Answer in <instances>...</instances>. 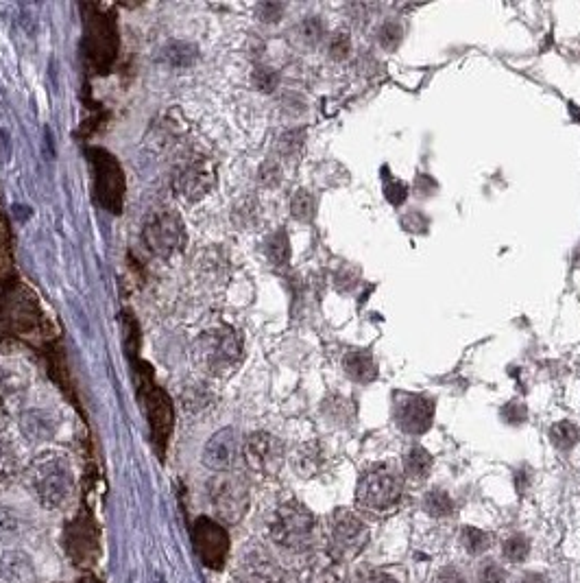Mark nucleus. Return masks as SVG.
<instances>
[{
    "instance_id": "f257e3e1",
    "label": "nucleus",
    "mask_w": 580,
    "mask_h": 583,
    "mask_svg": "<svg viewBox=\"0 0 580 583\" xmlns=\"http://www.w3.org/2000/svg\"><path fill=\"white\" fill-rule=\"evenodd\" d=\"M27 485L44 509H59L70 501L75 477L66 457L57 452H42L29 463Z\"/></svg>"
},
{
    "instance_id": "f03ea898",
    "label": "nucleus",
    "mask_w": 580,
    "mask_h": 583,
    "mask_svg": "<svg viewBox=\"0 0 580 583\" xmlns=\"http://www.w3.org/2000/svg\"><path fill=\"white\" fill-rule=\"evenodd\" d=\"M190 354L203 374L227 378L243 363V339L232 328H210L195 339Z\"/></svg>"
},
{
    "instance_id": "7ed1b4c3",
    "label": "nucleus",
    "mask_w": 580,
    "mask_h": 583,
    "mask_svg": "<svg viewBox=\"0 0 580 583\" xmlns=\"http://www.w3.org/2000/svg\"><path fill=\"white\" fill-rule=\"evenodd\" d=\"M271 540L286 551H306L314 538L312 511L297 501H288L275 509L269 522Z\"/></svg>"
},
{
    "instance_id": "20e7f679",
    "label": "nucleus",
    "mask_w": 580,
    "mask_h": 583,
    "mask_svg": "<svg viewBox=\"0 0 580 583\" xmlns=\"http://www.w3.org/2000/svg\"><path fill=\"white\" fill-rule=\"evenodd\" d=\"M356 501L371 514H389L402 501V481L386 466H373L358 481Z\"/></svg>"
},
{
    "instance_id": "39448f33",
    "label": "nucleus",
    "mask_w": 580,
    "mask_h": 583,
    "mask_svg": "<svg viewBox=\"0 0 580 583\" xmlns=\"http://www.w3.org/2000/svg\"><path fill=\"white\" fill-rule=\"evenodd\" d=\"M208 501L221 525H236L249 509V485L234 472H223L208 485Z\"/></svg>"
},
{
    "instance_id": "423d86ee",
    "label": "nucleus",
    "mask_w": 580,
    "mask_h": 583,
    "mask_svg": "<svg viewBox=\"0 0 580 583\" xmlns=\"http://www.w3.org/2000/svg\"><path fill=\"white\" fill-rule=\"evenodd\" d=\"M142 239L155 256L173 258L186 249V225L177 212L160 208L153 210L142 228Z\"/></svg>"
},
{
    "instance_id": "0eeeda50",
    "label": "nucleus",
    "mask_w": 580,
    "mask_h": 583,
    "mask_svg": "<svg viewBox=\"0 0 580 583\" xmlns=\"http://www.w3.org/2000/svg\"><path fill=\"white\" fill-rule=\"evenodd\" d=\"M369 544V529L354 511L336 509L328 520V546L334 559H354Z\"/></svg>"
},
{
    "instance_id": "6e6552de",
    "label": "nucleus",
    "mask_w": 580,
    "mask_h": 583,
    "mask_svg": "<svg viewBox=\"0 0 580 583\" xmlns=\"http://www.w3.org/2000/svg\"><path fill=\"white\" fill-rule=\"evenodd\" d=\"M243 459L251 472L271 479L284 466V444L271 433H251L243 442Z\"/></svg>"
},
{
    "instance_id": "1a4fd4ad",
    "label": "nucleus",
    "mask_w": 580,
    "mask_h": 583,
    "mask_svg": "<svg viewBox=\"0 0 580 583\" xmlns=\"http://www.w3.org/2000/svg\"><path fill=\"white\" fill-rule=\"evenodd\" d=\"M214 186H216V169L208 158L188 160L181 166H177V171L173 175L175 193L181 199L190 201V204L208 197Z\"/></svg>"
},
{
    "instance_id": "9d476101",
    "label": "nucleus",
    "mask_w": 580,
    "mask_h": 583,
    "mask_svg": "<svg viewBox=\"0 0 580 583\" xmlns=\"http://www.w3.org/2000/svg\"><path fill=\"white\" fill-rule=\"evenodd\" d=\"M192 542L205 566L214 570L223 568L229 553V535L221 522L212 518H199L192 527Z\"/></svg>"
},
{
    "instance_id": "9b49d317",
    "label": "nucleus",
    "mask_w": 580,
    "mask_h": 583,
    "mask_svg": "<svg viewBox=\"0 0 580 583\" xmlns=\"http://www.w3.org/2000/svg\"><path fill=\"white\" fill-rule=\"evenodd\" d=\"M240 457H243V439H240L238 431L236 428H221L205 444L201 461L205 468H210L216 474H223L232 472Z\"/></svg>"
},
{
    "instance_id": "f8f14e48",
    "label": "nucleus",
    "mask_w": 580,
    "mask_h": 583,
    "mask_svg": "<svg viewBox=\"0 0 580 583\" xmlns=\"http://www.w3.org/2000/svg\"><path fill=\"white\" fill-rule=\"evenodd\" d=\"M434 418V402L417 394H400L395 398V422L404 433H426Z\"/></svg>"
},
{
    "instance_id": "ddd939ff",
    "label": "nucleus",
    "mask_w": 580,
    "mask_h": 583,
    "mask_svg": "<svg viewBox=\"0 0 580 583\" xmlns=\"http://www.w3.org/2000/svg\"><path fill=\"white\" fill-rule=\"evenodd\" d=\"M240 581L243 583H284V570L262 549H249L240 559Z\"/></svg>"
},
{
    "instance_id": "4468645a",
    "label": "nucleus",
    "mask_w": 580,
    "mask_h": 583,
    "mask_svg": "<svg viewBox=\"0 0 580 583\" xmlns=\"http://www.w3.org/2000/svg\"><path fill=\"white\" fill-rule=\"evenodd\" d=\"M27 385L18 372L7 365H0V424L9 422L22 409Z\"/></svg>"
},
{
    "instance_id": "2eb2a0df",
    "label": "nucleus",
    "mask_w": 580,
    "mask_h": 583,
    "mask_svg": "<svg viewBox=\"0 0 580 583\" xmlns=\"http://www.w3.org/2000/svg\"><path fill=\"white\" fill-rule=\"evenodd\" d=\"M0 579L5 583H38V570L29 553L9 549L0 555Z\"/></svg>"
},
{
    "instance_id": "dca6fc26",
    "label": "nucleus",
    "mask_w": 580,
    "mask_h": 583,
    "mask_svg": "<svg viewBox=\"0 0 580 583\" xmlns=\"http://www.w3.org/2000/svg\"><path fill=\"white\" fill-rule=\"evenodd\" d=\"M20 433L29 439V442H48L57 433V420L53 413L44 409H31L20 413L18 418Z\"/></svg>"
},
{
    "instance_id": "f3484780",
    "label": "nucleus",
    "mask_w": 580,
    "mask_h": 583,
    "mask_svg": "<svg viewBox=\"0 0 580 583\" xmlns=\"http://www.w3.org/2000/svg\"><path fill=\"white\" fill-rule=\"evenodd\" d=\"M345 374L354 380V383L360 385H369L371 380H376L378 376V367L373 356L365 350H354L345 356Z\"/></svg>"
},
{
    "instance_id": "a211bd4d",
    "label": "nucleus",
    "mask_w": 580,
    "mask_h": 583,
    "mask_svg": "<svg viewBox=\"0 0 580 583\" xmlns=\"http://www.w3.org/2000/svg\"><path fill=\"white\" fill-rule=\"evenodd\" d=\"M323 450L319 444H306L297 448L295 457H293V468L301 474V477H314L321 468H323Z\"/></svg>"
},
{
    "instance_id": "6ab92c4d",
    "label": "nucleus",
    "mask_w": 580,
    "mask_h": 583,
    "mask_svg": "<svg viewBox=\"0 0 580 583\" xmlns=\"http://www.w3.org/2000/svg\"><path fill=\"white\" fill-rule=\"evenodd\" d=\"M20 474V461L18 452L9 442L0 439V487L14 483Z\"/></svg>"
},
{
    "instance_id": "aec40b11",
    "label": "nucleus",
    "mask_w": 580,
    "mask_h": 583,
    "mask_svg": "<svg viewBox=\"0 0 580 583\" xmlns=\"http://www.w3.org/2000/svg\"><path fill=\"white\" fill-rule=\"evenodd\" d=\"M404 470L410 479H424L428 477V472L432 470V457L430 452L421 446H415L408 450V455L404 457Z\"/></svg>"
},
{
    "instance_id": "412c9836",
    "label": "nucleus",
    "mask_w": 580,
    "mask_h": 583,
    "mask_svg": "<svg viewBox=\"0 0 580 583\" xmlns=\"http://www.w3.org/2000/svg\"><path fill=\"white\" fill-rule=\"evenodd\" d=\"M295 38L301 46H306V49H312V46H317L323 38V22L319 18H306L304 22H299L297 29H295Z\"/></svg>"
},
{
    "instance_id": "4be33fe9",
    "label": "nucleus",
    "mask_w": 580,
    "mask_h": 583,
    "mask_svg": "<svg viewBox=\"0 0 580 583\" xmlns=\"http://www.w3.org/2000/svg\"><path fill=\"white\" fill-rule=\"evenodd\" d=\"M550 439L552 444L557 446L559 450H570L578 444L580 439V431L576 428V424L572 422H559L550 428Z\"/></svg>"
},
{
    "instance_id": "5701e85b",
    "label": "nucleus",
    "mask_w": 580,
    "mask_h": 583,
    "mask_svg": "<svg viewBox=\"0 0 580 583\" xmlns=\"http://www.w3.org/2000/svg\"><path fill=\"white\" fill-rule=\"evenodd\" d=\"M164 59L175 68H186L197 59V49L192 44H186V42H173L164 51Z\"/></svg>"
},
{
    "instance_id": "b1692460",
    "label": "nucleus",
    "mask_w": 580,
    "mask_h": 583,
    "mask_svg": "<svg viewBox=\"0 0 580 583\" xmlns=\"http://www.w3.org/2000/svg\"><path fill=\"white\" fill-rule=\"evenodd\" d=\"M267 258L275 267H282L288 263L290 258V245H288V234L284 230L275 232L271 239L267 241Z\"/></svg>"
},
{
    "instance_id": "393cba45",
    "label": "nucleus",
    "mask_w": 580,
    "mask_h": 583,
    "mask_svg": "<svg viewBox=\"0 0 580 583\" xmlns=\"http://www.w3.org/2000/svg\"><path fill=\"white\" fill-rule=\"evenodd\" d=\"M290 212L293 217L301 223H308L314 217V197L308 193V190H297L290 199Z\"/></svg>"
},
{
    "instance_id": "a878e982",
    "label": "nucleus",
    "mask_w": 580,
    "mask_h": 583,
    "mask_svg": "<svg viewBox=\"0 0 580 583\" xmlns=\"http://www.w3.org/2000/svg\"><path fill=\"white\" fill-rule=\"evenodd\" d=\"M424 507L430 516H450L454 511V501L441 490H432L424 498Z\"/></svg>"
},
{
    "instance_id": "bb28decb",
    "label": "nucleus",
    "mask_w": 580,
    "mask_h": 583,
    "mask_svg": "<svg viewBox=\"0 0 580 583\" xmlns=\"http://www.w3.org/2000/svg\"><path fill=\"white\" fill-rule=\"evenodd\" d=\"M489 533H485L482 529H474V527H467L463 531V544H465V549L471 553V555H478V553H485L489 549Z\"/></svg>"
},
{
    "instance_id": "cd10ccee",
    "label": "nucleus",
    "mask_w": 580,
    "mask_h": 583,
    "mask_svg": "<svg viewBox=\"0 0 580 583\" xmlns=\"http://www.w3.org/2000/svg\"><path fill=\"white\" fill-rule=\"evenodd\" d=\"M528 551H530V546H528L526 538H522V535H515V538L504 542V557L511 559V562H515V564H522L524 559L528 557Z\"/></svg>"
},
{
    "instance_id": "c85d7f7f",
    "label": "nucleus",
    "mask_w": 580,
    "mask_h": 583,
    "mask_svg": "<svg viewBox=\"0 0 580 583\" xmlns=\"http://www.w3.org/2000/svg\"><path fill=\"white\" fill-rule=\"evenodd\" d=\"M402 42V27L395 25V22H386V25L380 29V44L384 49H397Z\"/></svg>"
},
{
    "instance_id": "c756f323",
    "label": "nucleus",
    "mask_w": 580,
    "mask_h": 583,
    "mask_svg": "<svg viewBox=\"0 0 580 583\" xmlns=\"http://www.w3.org/2000/svg\"><path fill=\"white\" fill-rule=\"evenodd\" d=\"M352 51V38L345 31H338L332 35L330 40V55L332 59H345Z\"/></svg>"
},
{
    "instance_id": "7c9ffc66",
    "label": "nucleus",
    "mask_w": 580,
    "mask_h": 583,
    "mask_svg": "<svg viewBox=\"0 0 580 583\" xmlns=\"http://www.w3.org/2000/svg\"><path fill=\"white\" fill-rule=\"evenodd\" d=\"M478 583H506V575H504V570L498 564L487 562L485 566L480 568Z\"/></svg>"
},
{
    "instance_id": "2f4dec72",
    "label": "nucleus",
    "mask_w": 580,
    "mask_h": 583,
    "mask_svg": "<svg viewBox=\"0 0 580 583\" xmlns=\"http://www.w3.org/2000/svg\"><path fill=\"white\" fill-rule=\"evenodd\" d=\"M256 86H258L260 90L271 92V90L277 86V75H275V70H271V68H258V73H256Z\"/></svg>"
},
{
    "instance_id": "473e14b6",
    "label": "nucleus",
    "mask_w": 580,
    "mask_h": 583,
    "mask_svg": "<svg viewBox=\"0 0 580 583\" xmlns=\"http://www.w3.org/2000/svg\"><path fill=\"white\" fill-rule=\"evenodd\" d=\"M282 11H284L282 5H277V3H264V5H260V9H258V16H260L264 22H275V20H280V18H282Z\"/></svg>"
},
{
    "instance_id": "72a5a7b5",
    "label": "nucleus",
    "mask_w": 580,
    "mask_h": 583,
    "mask_svg": "<svg viewBox=\"0 0 580 583\" xmlns=\"http://www.w3.org/2000/svg\"><path fill=\"white\" fill-rule=\"evenodd\" d=\"M18 531V518L9 509H0V533L14 535Z\"/></svg>"
},
{
    "instance_id": "f704fd0d",
    "label": "nucleus",
    "mask_w": 580,
    "mask_h": 583,
    "mask_svg": "<svg viewBox=\"0 0 580 583\" xmlns=\"http://www.w3.org/2000/svg\"><path fill=\"white\" fill-rule=\"evenodd\" d=\"M260 180H262L264 184H269V186H273V184L280 182V166H277L275 162L264 164V166H262V171H260Z\"/></svg>"
},
{
    "instance_id": "c9c22d12",
    "label": "nucleus",
    "mask_w": 580,
    "mask_h": 583,
    "mask_svg": "<svg viewBox=\"0 0 580 583\" xmlns=\"http://www.w3.org/2000/svg\"><path fill=\"white\" fill-rule=\"evenodd\" d=\"M304 134H299V132H290V134H286V136H282V151L284 153H295L301 145H304Z\"/></svg>"
},
{
    "instance_id": "e433bc0d",
    "label": "nucleus",
    "mask_w": 580,
    "mask_h": 583,
    "mask_svg": "<svg viewBox=\"0 0 580 583\" xmlns=\"http://www.w3.org/2000/svg\"><path fill=\"white\" fill-rule=\"evenodd\" d=\"M386 197H389V201H393L395 206H400L402 201L406 199V186L400 184V182H393L386 186Z\"/></svg>"
},
{
    "instance_id": "4c0bfd02",
    "label": "nucleus",
    "mask_w": 580,
    "mask_h": 583,
    "mask_svg": "<svg viewBox=\"0 0 580 583\" xmlns=\"http://www.w3.org/2000/svg\"><path fill=\"white\" fill-rule=\"evenodd\" d=\"M439 583H465V577L456 568H443L439 573Z\"/></svg>"
},
{
    "instance_id": "58836bf2",
    "label": "nucleus",
    "mask_w": 580,
    "mask_h": 583,
    "mask_svg": "<svg viewBox=\"0 0 580 583\" xmlns=\"http://www.w3.org/2000/svg\"><path fill=\"white\" fill-rule=\"evenodd\" d=\"M358 583H400L397 579H393L391 575H384V573H369L362 577Z\"/></svg>"
},
{
    "instance_id": "ea45409f",
    "label": "nucleus",
    "mask_w": 580,
    "mask_h": 583,
    "mask_svg": "<svg viewBox=\"0 0 580 583\" xmlns=\"http://www.w3.org/2000/svg\"><path fill=\"white\" fill-rule=\"evenodd\" d=\"M519 583H548V579L539 573H530V575H524Z\"/></svg>"
},
{
    "instance_id": "a19ab883",
    "label": "nucleus",
    "mask_w": 580,
    "mask_h": 583,
    "mask_svg": "<svg viewBox=\"0 0 580 583\" xmlns=\"http://www.w3.org/2000/svg\"><path fill=\"white\" fill-rule=\"evenodd\" d=\"M578 372H580V361H578Z\"/></svg>"
}]
</instances>
